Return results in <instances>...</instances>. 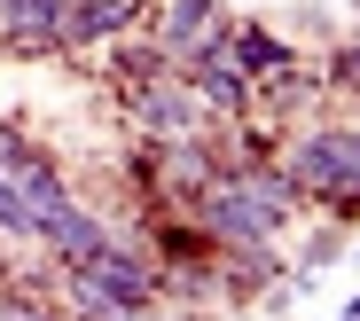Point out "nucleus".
I'll return each instance as SVG.
<instances>
[{
	"instance_id": "1",
	"label": "nucleus",
	"mask_w": 360,
	"mask_h": 321,
	"mask_svg": "<svg viewBox=\"0 0 360 321\" xmlns=\"http://www.w3.org/2000/svg\"><path fill=\"white\" fill-rule=\"evenodd\" d=\"M180 212L204 227L212 251H243V243H282L290 220L306 212V196L290 188V172H282V157H274V165H235V172L204 180Z\"/></svg>"
},
{
	"instance_id": "2",
	"label": "nucleus",
	"mask_w": 360,
	"mask_h": 321,
	"mask_svg": "<svg viewBox=\"0 0 360 321\" xmlns=\"http://www.w3.org/2000/svg\"><path fill=\"white\" fill-rule=\"evenodd\" d=\"M282 172L306 204L352 220L360 212V125H297V141L282 149Z\"/></svg>"
},
{
	"instance_id": "3",
	"label": "nucleus",
	"mask_w": 360,
	"mask_h": 321,
	"mask_svg": "<svg viewBox=\"0 0 360 321\" xmlns=\"http://www.w3.org/2000/svg\"><path fill=\"white\" fill-rule=\"evenodd\" d=\"M126 118L141 125V141H188V134H212V110L196 102V87L165 71L149 87H126Z\"/></svg>"
},
{
	"instance_id": "4",
	"label": "nucleus",
	"mask_w": 360,
	"mask_h": 321,
	"mask_svg": "<svg viewBox=\"0 0 360 321\" xmlns=\"http://www.w3.org/2000/svg\"><path fill=\"white\" fill-rule=\"evenodd\" d=\"M227 24H235V16H219V0H165V8L149 16V39L172 55V71H180V63L227 47Z\"/></svg>"
},
{
	"instance_id": "5",
	"label": "nucleus",
	"mask_w": 360,
	"mask_h": 321,
	"mask_svg": "<svg viewBox=\"0 0 360 321\" xmlns=\"http://www.w3.org/2000/svg\"><path fill=\"white\" fill-rule=\"evenodd\" d=\"M180 79L196 87V102L212 110V125H235V118H251V110H259L251 71H243L227 47H212V55H196V63H180Z\"/></svg>"
},
{
	"instance_id": "6",
	"label": "nucleus",
	"mask_w": 360,
	"mask_h": 321,
	"mask_svg": "<svg viewBox=\"0 0 360 321\" xmlns=\"http://www.w3.org/2000/svg\"><path fill=\"white\" fill-rule=\"evenodd\" d=\"M110 235H117V227H110L94 204H79V188L39 220V251H47V267H79V259H94Z\"/></svg>"
},
{
	"instance_id": "7",
	"label": "nucleus",
	"mask_w": 360,
	"mask_h": 321,
	"mask_svg": "<svg viewBox=\"0 0 360 321\" xmlns=\"http://www.w3.org/2000/svg\"><path fill=\"white\" fill-rule=\"evenodd\" d=\"M71 0H0V55H63Z\"/></svg>"
},
{
	"instance_id": "8",
	"label": "nucleus",
	"mask_w": 360,
	"mask_h": 321,
	"mask_svg": "<svg viewBox=\"0 0 360 321\" xmlns=\"http://www.w3.org/2000/svg\"><path fill=\"white\" fill-rule=\"evenodd\" d=\"M134 24H149V0H71L63 47H110V39H126Z\"/></svg>"
},
{
	"instance_id": "9",
	"label": "nucleus",
	"mask_w": 360,
	"mask_h": 321,
	"mask_svg": "<svg viewBox=\"0 0 360 321\" xmlns=\"http://www.w3.org/2000/svg\"><path fill=\"white\" fill-rule=\"evenodd\" d=\"M227 55L251 71V87H266L274 71H290V63H297V47H290L274 24H227Z\"/></svg>"
},
{
	"instance_id": "10",
	"label": "nucleus",
	"mask_w": 360,
	"mask_h": 321,
	"mask_svg": "<svg viewBox=\"0 0 360 321\" xmlns=\"http://www.w3.org/2000/svg\"><path fill=\"white\" fill-rule=\"evenodd\" d=\"M314 94H321V79L306 71V63H290V71H274V79L259 87V110H266V118H297V110H314Z\"/></svg>"
},
{
	"instance_id": "11",
	"label": "nucleus",
	"mask_w": 360,
	"mask_h": 321,
	"mask_svg": "<svg viewBox=\"0 0 360 321\" xmlns=\"http://www.w3.org/2000/svg\"><path fill=\"white\" fill-rule=\"evenodd\" d=\"M172 71V55L157 47V39H126L117 47V87H149V79H165Z\"/></svg>"
},
{
	"instance_id": "12",
	"label": "nucleus",
	"mask_w": 360,
	"mask_h": 321,
	"mask_svg": "<svg viewBox=\"0 0 360 321\" xmlns=\"http://www.w3.org/2000/svg\"><path fill=\"white\" fill-rule=\"evenodd\" d=\"M329 87H337V94H352V102H360V39H345V47H337V55H329Z\"/></svg>"
}]
</instances>
